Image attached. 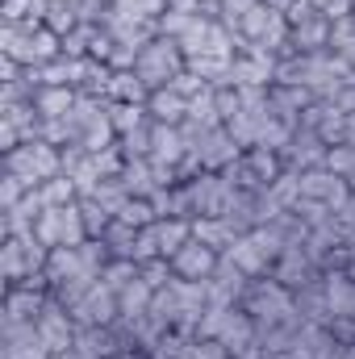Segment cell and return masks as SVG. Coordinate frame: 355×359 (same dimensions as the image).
<instances>
[{
  "label": "cell",
  "mask_w": 355,
  "mask_h": 359,
  "mask_svg": "<svg viewBox=\"0 0 355 359\" xmlns=\"http://www.w3.org/2000/svg\"><path fill=\"white\" fill-rule=\"evenodd\" d=\"M188 72V59H184V50H180L176 38H155V42H147L142 46V55H138V63H134V76L147 84V92H159L168 88L176 76Z\"/></svg>",
  "instance_id": "3"
},
{
  "label": "cell",
  "mask_w": 355,
  "mask_h": 359,
  "mask_svg": "<svg viewBox=\"0 0 355 359\" xmlns=\"http://www.w3.org/2000/svg\"><path fill=\"white\" fill-rule=\"evenodd\" d=\"M288 42L301 50V55H314V50H330V17H322V13H314L309 21H301V25H293V34H288Z\"/></svg>",
  "instance_id": "15"
},
{
  "label": "cell",
  "mask_w": 355,
  "mask_h": 359,
  "mask_svg": "<svg viewBox=\"0 0 355 359\" xmlns=\"http://www.w3.org/2000/svg\"><path fill=\"white\" fill-rule=\"evenodd\" d=\"M46 259H51V247L29 230V234H8L4 238V251H0V264H4V288L21 284L25 276H38L46 271Z\"/></svg>",
  "instance_id": "4"
},
{
  "label": "cell",
  "mask_w": 355,
  "mask_h": 359,
  "mask_svg": "<svg viewBox=\"0 0 355 359\" xmlns=\"http://www.w3.org/2000/svg\"><path fill=\"white\" fill-rule=\"evenodd\" d=\"M205 0H168V13H201Z\"/></svg>",
  "instance_id": "33"
},
{
  "label": "cell",
  "mask_w": 355,
  "mask_h": 359,
  "mask_svg": "<svg viewBox=\"0 0 355 359\" xmlns=\"http://www.w3.org/2000/svg\"><path fill=\"white\" fill-rule=\"evenodd\" d=\"M92 201H100V205L117 217V213H121V205L130 201V192H126V184H121V180H100V184H96V192H92Z\"/></svg>",
  "instance_id": "28"
},
{
  "label": "cell",
  "mask_w": 355,
  "mask_h": 359,
  "mask_svg": "<svg viewBox=\"0 0 355 359\" xmlns=\"http://www.w3.org/2000/svg\"><path fill=\"white\" fill-rule=\"evenodd\" d=\"M217 264H222V255H217L213 247L196 243V238H188L176 255H172V268H176L180 280H209V276L217 271Z\"/></svg>",
  "instance_id": "10"
},
{
  "label": "cell",
  "mask_w": 355,
  "mask_h": 359,
  "mask_svg": "<svg viewBox=\"0 0 355 359\" xmlns=\"http://www.w3.org/2000/svg\"><path fill=\"white\" fill-rule=\"evenodd\" d=\"M109 359H121V355H109Z\"/></svg>",
  "instance_id": "35"
},
{
  "label": "cell",
  "mask_w": 355,
  "mask_h": 359,
  "mask_svg": "<svg viewBox=\"0 0 355 359\" xmlns=\"http://www.w3.org/2000/svg\"><path fill=\"white\" fill-rule=\"evenodd\" d=\"M326 155H330V142H326L318 130H309V126H297L293 142L280 151V159H284L288 172H314V168H326Z\"/></svg>",
  "instance_id": "7"
},
{
  "label": "cell",
  "mask_w": 355,
  "mask_h": 359,
  "mask_svg": "<svg viewBox=\"0 0 355 359\" xmlns=\"http://www.w3.org/2000/svg\"><path fill=\"white\" fill-rule=\"evenodd\" d=\"M80 213H84V226H88V238H100L109 226H113V213L100 205V201H92V196H80Z\"/></svg>",
  "instance_id": "26"
},
{
  "label": "cell",
  "mask_w": 355,
  "mask_h": 359,
  "mask_svg": "<svg viewBox=\"0 0 355 359\" xmlns=\"http://www.w3.org/2000/svg\"><path fill=\"white\" fill-rule=\"evenodd\" d=\"M192 155H201V168L205 172H226L230 163H239L243 159V147L234 142V134L222 126V130H213L209 138H205V147L201 151H192Z\"/></svg>",
  "instance_id": "12"
},
{
  "label": "cell",
  "mask_w": 355,
  "mask_h": 359,
  "mask_svg": "<svg viewBox=\"0 0 355 359\" xmlns=\"http://www.w3.org/2000/svg\"><path fill=\"white\" fill-rule=\"evenodd\" d=\"M113 8H121L138 21H159L168 13V0H113Z\"/></svg>",
  "instance_id": "31"
},
{
  "label": "cell",
  "mask_w": 355,
  "mask_h": 359,
  "mask_svg": "<svg viewBox=\"0 0 355 359\" xmlns=\"http://www.w3.org/2000/svg\"><path fill=\"white\" fill-rule=\"evenodd\" d=\"M100 238H105V247H109V255H113V259H134V243H138V230H134V226L113 222Z\"/></svg>",
  "instance_id": "21"
},
{
  "label": "cell",
  "mask_w": 355,
  "mask_h": 359,
  "mask_svg": "<svg viewBox=\"0 0 355 359\" xmlns=\"http://www.w3.org/2000/svg\"><path fill=\"white\" fill-rule=\"evenodd\" d=\"M267 4H272V8H276V13H288V8H293V4H297V0H267Z\"/></svg>",
  "instance_id": "34"
},
{
  "label": "cell",
  "mask_w": 355,
  "mask_h": 359,
  "mask_svg": "<svg viewBox=\"0 0 355 359\" xmlns=\"http://www.w3.org/2000/svg\"><path fill=\"white\" fill-rule=\"evenodd\" d=\"M0 55L17 59L21 67H42L51 59L63 55V38L55 29H46L42 21H21V25H4L0 29Z\"/></svg>",
  "instance_id": "1"
},
{
  "label": "cell",
  "mask_w": 355,
  "mask_h": 359,
  "mask_svg": "<svg viewBox=\"0 0 355 359\" xmlns=\"http://www.w3.org/2000/svg\"><path fill=\"white\" fill-rule=\"evenodd\" d=\"M34 234L55 251V247H80L88 238V226H84V213H80V201L72 205H59V209H42V217L34 222Z\"/></svg>",
  "instance_id": "5"
},
{
  "label": "cell",
  "mask_w": 355,
  "mask_h": 359,
  "mask_svg": "<svg viewBox=\"0 0 355 359\" xmlns=\"http://www.w3.org/2000/svg\"><path fill=\"white\" fill-rule=\"evenodd\" d=\"M239 226L230 222V217H192V238L196 243H205V247H213L217 255H226L234 243H239Z\"/></svg>",
  "instance_id": "13"
},
{
  "label": "cell",
  "mask_w": 355,
  "mask_h": 359,
  "mask_svg": "<svg viewBox=\"0 0 355 359\" xmlns=\"http://www.w3.org/2000/svg\"><path fill=\"white\" fill-rule=\"evenodd\" d=\"M96 34H100V25H76V29L63 38V55H72V59H88Z\"/></svg>",
  "instance_id": "27"
},
{
  "label": "cell",
  "mask_w": 355,
  "mask_h": 359,
  "mask_svg": "<svg viewBox=\"0 0 355 359\" xmlns=\"http://www.w3.org/2000/svg\"><path fill=\"white\" fill-rule=\"evenodd\" d=\"M4 172L21 176L29 188L46 184V180L63 176V147H51L46 138H34V142H21L17 151L4 155Z\"/></svg>",
  "instance_id": "2"
},
{
  "label": "cell",
  "mask_w": 355,
  "mask_h": 359,
  "mask_svg": "<svg viewBox=\"0 0 355 359\" xmlns=\"http://www.w3.org/2000/svg\"><path fill=\"white\" fill-rule=\"evenodd\" d=\"M326 168H330L335 176H343V180H347V184L355 188V142L330 147V155H326Z\"/></svg>",
  "instance_id": "29"
},
{
  "label": "cell",
  "mask_w": 355,
  "mask_h": 359,
  "mask_svg": "<svg viewBox=\"0 0 355 359\" xmlns=\"http://www.w3.org/2000/svg\"><path fill=\"white\" fill-rule=\"evenodd\" d=\"M351 196V184L343 176H335L330 168H314V172H301V201H318L326 209H343Z\"/></svg>",
  "instance_id": "9"
},
{
  "label": "cell",
  "mask_w": 355,
  "mask_h": 359,
  "mask_svg": "<svg viewBox=\"0 0 355 359\" xmlns=\"http://www.w3.org/2000/svg\"><path fill=\"white\" fill-rule=\"evenodd\" d=\"M142 284L151 288V292H163L172 280H176V268H172V259H151V264H142Z\"/></svg>",
  "instance_id": "30"
},
{
  "label": "cell",
  "mask_w": 355,
  "mask_h": 359,
  "mask_svg": "<svg viewBox=\"0 0 355 359\" xmlns=\"http://www.w3.org/2000/svg\"><path fill=\"white\" fill-rule=\"evenodd\" d=\"M113 222H126V226L142 230V226H151V222H159V217H155V205H151V196H130Z\"/></svg>",
  "instance_id": "25"
},
{
  "label": "cell",
  "mask_w": 355,
  "mask_h": 359,
  "mask_svg": "<svg viewBox=\"0 0 355 359\" xmlns=\"http://www.w3.org/2000/svg\"><path fill=\"white\" fill-rule=\"evenodd\" d=\"M109 121H113V130L121 138V134L138 130L142 121H151V113H147V104H134V100H109Z\"/></svg>",
  "instance_id": "18"
},
{
  "label": "cell",
  "mask_w": 355,
  "mask_h": 359,
  "mask_svg": "<svg viewBox=\"0 0 355 359\" xmlns=\"http://www.w3.org/2000/svg\"><path fill=\"white\" fill-rule=\"evenodd\" d=\"M38 201H42V209H59V205L80 201V188H76L72 176H55V180H46V184H38Z\"/></svg>",
  "instance_id": "19"
},
{
  "label": "cell",
  "mask_w": 355,
  "mask_h": 359,
  "mask_svg": "<svg viewBox=\"0 0 355 359\" xmlns=\"http://www.w3.org/2000/svg\"><path fill=\"white\" fill-rule=\"evenodd\" d=\"M222 259H230L234 268L247 271L251 280L272 271V255H267L264 247H260V238H255V234H239V243H234V247H230V251H226Z\"/></svg>",
  "instance_id": "14"
},
{
  "label": "cell",
  "mask_w": 355,
  "mask_h": 359,
  "mask_svg": "<svg viewBox=\"0 0 355 359\" xmlns=\"http://www.w3.org/2000/svg\"><path fill=\"white\" fill-rule=\"evenodd\" d=\"M188 155H192V151H188L184 130H180V126H159V121H155V134H151V163H159V168H180Z\"/></svg>",
  "instance_id": "11"
},
{
  "label": "cell",
  "mask_w": 355,
  "mask_h": 359,
  "mask_svg": "<svg viewBox=\"0 0 355 359\" xmlns=\"http://www.w3.org/2000/svg\"><path fill=\"white\" fill-rule=\"evenodd\" d=\"M147 113H151V121H159V126H184V117H188V100L172 88H159L147 96Z\"/></svg>",
  "instance_id": "16"
},
{
  "label": "cell",
  "mask_w": 355,
  "mask_h": 359,
  "mask_svg": "<svg viewBox=\"0 0 355 359\" xmlns=\"http://www.w3.org/2000/svg\"><path fill=\"white\" fill-rule=\"evenodd\" d=\"M29 192H34V188H29V184H25L21 176L4 172V180H0V205H4V209H8V205H21Z\"/></svg>",
  "instance_id": "32"
},
{
  "label": "cell",
  "mask_w": 355,
  "mask_h": 359,
  "mask_svg": "<svg viewBox=\"0 0 355 359\" xmlns=\"http://www.w3.org/2000/svg\"><path fill=\"white\" fill-rule=\"evenodd\" d=\"M72 318H76V326H113L121 318L117 292L109 284H92L88 292L72 305Z\"/></svg>",
  "instance_id": "8"
},
{
  "label": "cell",
  "mask_w": 355,
  "mask_h": 359,
  "mask_svg": "<svg viewBox=\"0 0 355 359\" xmlns=\"http://www.w3.org/2000/svg\"><path fill=\"white\" fill-rule=\"evenodd\" d=\"M147 84L134 76V72H113V80H109V92H105V100H134V104H147Z\"/></svg>",
  "instance_id": "20"
},
{
  "label": "cell",
  "mask_w": 355,
  "mask_h": 359,
  "mask_svg": "<svg viewBox=\"0 0 355 359\" xmlns=\"http://www.w3.org/2000/svg\"><path fill=\"white\" fill-rule=\"evenodd\" d=\"M280 172H284V159L276 151H243V159L230 163L222 176L230 180L239 192H267Z\"/></svg>",
  "instance_id": "6"
},
{
  "label": "cell",
  "mask_w": 355,
  "mask_h": 359,
  "mask_svg": "<svg viewBox=\"0 0 355 359\" xmlns=\"http://www.w3.org/2000/svg\"><path fill=\"white\" fill-rule=\"evenodd\" d=\"M46 29H55L59 38H67L76 25H84L80 21V13H76V4L72 0H51V8H46V21H42Z\"/></svg>",
  "instance_id": "22"
},
{
  "label": "cell",
  "mask_w": 355,
  "mask_h": 359,
  "mask_svg": "<svg viewBox=\"0 0 355 359\" xmlns=\"http://www.w3.org/2000/svg\"><path fill=\"white\" fill-rule=\"evenodd\" d=\"M138 271H142V264H134V259H109V264L100 268V284H109L113 292H121L126 284L138 280Z\"/></svg>",
  "instance_id": "24"
},
{
  "label": "cell",
  "mask_w": 355,
  "mask_h": 359,
  "mask_svg": "<svg viewBox=\"0 0 355 359\" xmlns=\"http://www.w3.org/2000/svg\"><path fill=\"white\" fill-rule=\"evenodd\" d=\"M80 100V88H38L34 104L42 113V121H55V117H67Z\"/></svg>",
  "instance_id": "17"
},
{
  "label": "cell",
  "mask_w": 355,
  "mask_h": 359,
  "mask_svg": "<svg viewBox=\"0 0 355 359\" xmlns=\"http://www.w3.org/2000/svg\"><path fill=\"white\" fill-rule=\"evenodd\" d=\"M151 134H155V121H142L138 130L121 134V138H117L121 155H126V159H151Z\"/></svg>",
  "instance_id": "23"
}]
</instances>
